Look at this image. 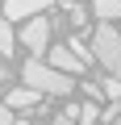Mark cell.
Listing matches in <instances>:
<instances>
[{
    "label": "cell",
    "mask_w": 121,
    "mask_h": 125,
    "mask_svg": "<svg viewBox=\"0 0 121 125\" xmlns=\"http://www.w3.org/2000/svg\"><path fill=\"white\" fill-rule=\"evenodd\" d=\"M117 117H121V104H117V100H113V104H109V108H104V113H100V125H113V121H117Z\"/></svg>",
    "instance_id": "5bb4252c"
},
{
    "label": "cell",
    "mask_w": 121,
    "mask_h": 125,
    "mask_svg": "<svg viewBox=\"0 0 121 125\" xmlns=\"http://www.w3.org/2000/svg\"><path fill=\"white\" fill-rule=\"evenodd\" d=\"M113 125H121V117H117V121H113Z\"/></svg>",
    "instance_id": "e0dca14e"
},
{
    "label": "cell",
    "mask_w": 121,
    "mask_h": 125,
    "mask_svg": "<svg viewBox=\"0 0 121 125\" xmlns=\"http://www.w3.org/2000/svg\"><path fill=\"white\" fill-rule=\"evenodd\" d=\"M92 13L100 21H121V0H92Z\"/></svg>",
    "instance_id": "52a82bcc"
},
{
    "label": "cell",
    "mask_w": 121,
    "mask_h": 125,
    "mask_svg": "<svg viewBox=\"0 0 121 125\" xmlns=\"http://www.w3.org/2000/svg\"><path fill=\"white\" fill-rule=\"evenodd\" d=\"M46 9H50V0H4V17L9 21L13 17H38Z\"/></svg>",
    "instance_id": "5b68a950"
},
{
    "label": "cell",
    "mask_w": 121,
    "mask_h": 125,
    "mask_svg": "<svg viewBox=\"0 0 121 125\" xmlns=\"http://www.w3.org/2000/svg\"><path fill=\"white\" fill-rule=\"evenodd\" d=\"M17 42H21V38L13 33V25H9V17H0V58H9Z\"/></svg>",
    "instance_id": "ba28073f"
},
{
    "label": "cell",
    "mask_w": 121,
    "mask_h": 125,
    "mask_svg": "<svg viewBox=\"0 0 121 125\" xmlns=\"http://www.w3.org/2000/svg\"><path fill=\"white\" fill-rule=\"evenodd\" d=\"M0 83H9V67H4V58H0Z\"/></svg>",
    "instance_id": "2e32d148"
},
{
    "label": "cell",
    "mask_w": 121,
    "mask_h": 125,
    "mask_svg": "<svg viewBox=\"0 0 121 125\" xmlns=\"http://www.w3.org/2000/svg\"><path fill=\"white\" fill-rule=\"evenodd\" d=\"M17 38H21L25 50L46 54V50H50V17H42V13H38V17H25V29H21Z\"/></svg>",
    "instance_id": "3957f363"
},
{
    "label": "cell",
    "mask_w": 121,
    "mask_h": 125,
    "mask_svg": "<svg viewBox=\"0 0 121 125\" xmlns=\"http://www.w3.org/2000/svg\"><path fill=\"white\" fill-rule=\"evenodd\" d=\"M38 96H42L38 88H29V83H21V88H13V92H9L4 100H9V104H13L17 113H21V108H29V104H38Z\"/></svg>",
    "instance_id": "8992f818"
},
{
    "label": "cell",
    "mask_w": 121,
    "mask_h": 125,
    "mask_svg": "<svg viewBox=\"0 0 121 125\" xmlns=\"http://www.w3.org/2000/svg\"><path fill=\"white\" fill-rule=\"evenodd\" d=\"M88 17H96V13H88V9H79L75 0H71V9H67V21H71V29H84V25H88Z\"/></svg>",
    "instance_id": "9c48e42d"
},
{
    "label": "cell",
    "mask_w": 121,
    "mask_h": 125,
    "mask_svg": "<svg viewBox=\"0 0 121 125\" xmlns=\"http://www.w3.org/2000/svg\"><path fill=\"white\" fill-rule=\"evenodd\" d=\"M79 121H84V125H96V121H100V108H96V100L79 104Z\"/></svg>",
    "instance_id": "7c38bea8"
},
{
    "label": "cell",
    "mask_w": 121,
    "mask_h": 125,
    "mask_svg": "<svg viewBox=\"0 0 121 125\" xmlns=\"http://www.w3.org/2000/svg\"><path fill=\"white\" fill-rule=\"evenodd\" d=\"M67 46H71V50H75V54H79L84 62H92V58H96V50H92V46H88V42H84L79 33H71V38H67Z\"/></svg>",
    "instance_id": "30bf717a"
},
{
    "label": "cell",
    "mask_w": 121,
    "mask_h": 125,
    "mask_svg": "<svg viewBox=\"0 0 121 125\" xmlns=\"http://www.w3.org/2000/svg\"><path fill=\"white\" fill-rule=\"evenodd\" d=\"M21 79L29 83V88H38L42 96H67L75 83H71V71H63V67H54L50 58H42V54H33L25 67H21Z\"/></svg>",
    "instance_id": "6da1fadb"
},
{
    "label": "cell",
    "mask_w": 121,
    "mask_h": 125,
    "mask_svg": "<svg viewBox=\"0 0 121 125\" xmlns=\"http://www.w3.org/2000/svg\"><path fill=\"white\" fill-rule=\"evenodd\" d=\"M92 50L109 75H121V29H113V21H100L92 29Z\"/></svg>",
    "instance_id": "7a4b0ae2"
},
{
    "label": "cell",
    "mask_w": 121,
    "mask_h": 125,
    "mask_svg": "<svg viewBox=\"0 0 121 125\" xmlns=\"http://www.w3.org/2000/svg\"><path fill=\"white\" fill-rule=\"evenodd\" d=\"M54 125H84V121H79V108H75V104H67L63 113L54 117Z\"/></svg>",
    "instance_id": "8fae6325"
},
{
    "label": "cell",
    "mask_w": 121,
    "mask_h": 125,
    "mask_svg": "<svg viewBox=\"0 0 121 125\" xmlns=\"http://www.w3.org/2000/svg\"><path fill=\"white\" fill-rule=\"evenodd\" d=\"M46 58L54 62V67H63V71H71V75H79V71L88 67V62H84V58H79V54H75V50H71L67 42H63V46H50V50H46Z\"/></svg>",
    "instance_id": "277c9868"
},
{
    "label": "cell",
    "mask_w": 121,
    "mask_h": 125,
    "mask_svg": "<svg viewBox=\"0 0 121 125\" xmlns=\"http://www.w3.org/2000/svg\"><path fill=\"white\" fill-rule=\"evenodd\" d=\"M104 100H121V75H109L104 79Z\"/></svg>",
    "instance_id": "4fadbf2b"
},
{
    "label": "cell",
    "mask_w": 121,
    "mask_h": 125,
    "mask_svg": "<svg viewBox=\"0 0 121 125\" xmlns=\"http://www.w3.org/2000/svg\"><path fill=\"white\" fill-rule=\"evenodd\" d=\"M13 113H17V108H13V104H9V100H0V125H13V121H17V117H13Z\"/></svg>",
    "instance_id": "9a60e30c"
}]
</instances>
